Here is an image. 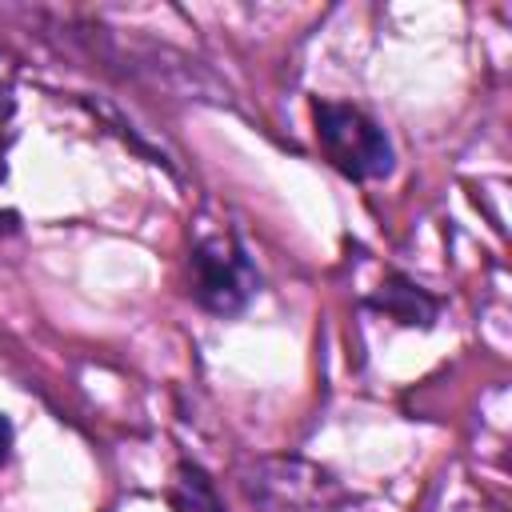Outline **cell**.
<instances>
[{
	"label": "cell",
	"instance_id": "1",
	"mask_svg": "<svg viewBox=\"0 0 512 512\" xmlns=\"http://www.w3.org/2000/svg\"><path fill=\"white\" fill-rule=\"evenodd\" d=\"M312 120H316V144L340 176L384 180L392 172V144L364 108L340 100H316Z\"/></svg>",
	"mask_w": 512,
	"mask_h": 512
},
{
	"label": "cell",
	"instance_id": "2",
	"mask_svg": "<svg viewBox=\"0 0 512 512\" xmlns=\"http://www.w3.org/2000/svg\"><path fill=\"white\" fill-rule=\"evenodd\" d=\"M260 288V276L236 236H208L192 248V296L216 316H236Z\"/></svg>",
	"mask_w": 512,
	"mask_h": 512
},
{
	"label": "cell",
	"instance_id": "3",
	"mask_svg": "<svg viewBox=\"0 0 512 512\" xmlns=\"http://www.w3.org/2000/svg\"><path fill=\"white\" fill-rule=\"evenodd\" d=\"M372 308H380V312H388L392 320H400V324H408V328H428L432 320H436V300L424 292V288H416V284H408L404 276H392L388 280V288L384 292H376L372 296Z\"/></svg>",
	"mask_w": 512,
	"mask_h": 512
},
{
	"label": "cell",
	"instance_id": "4",
	"mask_svg": "<svg viewBox=\"0 0 512 512\" xmlns=\"http://www.w3.org/2000/svg\"><path fill=\"white\" fill-rule=\"evenodd\" d=\"M172 504H176V512H224V504L216 496V484L208 480V472L200 464H180L176 468Z\"/></svg>",
	"mask_w": 512,
	"mask_h": 512
},
{
	"label": "cell",
	"instance_id": "5",
	"mask_svg": "<svg viewBox=\"0 0 512 512\" xmlns=\"http://www.w3.org/2000/svg\"><path fill=\"white\" fill-rule=\"evenodd\" d=\"M12 116H16V56L0 40V176H4V156L12 144Z\"/></svg>",
	"mask_w": 512,
	"mask_h": 512
},
{
	"label": "cell",
	"instance_id": "6",
	"mask_svg": "<svg viewBox=\"0 0 512 512\" xmlns=\"http://www.w3.org/2000/svg\"><path fill=\"white\" fill-rule=\"evenodd\" d=\"M8 452H12V424H8V416L0 412V468H4Z\"/></svg>",
	"mask_w": 512,
	"mask_h": 512
}]
</instances>
